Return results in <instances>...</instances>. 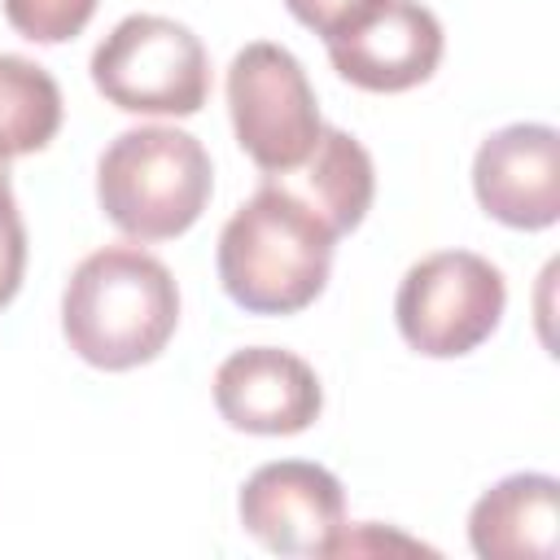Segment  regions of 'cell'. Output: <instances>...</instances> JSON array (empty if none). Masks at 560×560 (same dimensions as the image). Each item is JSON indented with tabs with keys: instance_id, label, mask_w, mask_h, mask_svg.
Returning <instances> with one entry per match:
<instances>
[{
	"instance_id": "obj_10",
	"label": "cell",
	"mask_w": 560,
	"mask_h": 560,
	"mask_svg": "<svg viewBox=\"0 0 560 560\" xmlns=\"http://www.w3.org/2000/svg\"><path fill=\"white\" fill-rule=\"evenodd\" d=\"M332 70L363 92H407L442 61V22L420 0H381L363 22L324 39Z\"/></svg>"
},
{
	"instance_id": "obj_4",
	"label": "cell",
	"mask_w": 560,
	"mask_h": 560,
	"mask_svg": "<svg viewBox=\"0 0 560 560\" xmlns=\"http://www.w3.org/2000/svg\"><path fill=\"white\" fill-rule=\"evenodd\" d=\"M92 83L127 114L188 118L210 96V57L184 22L131 13L96 44Z\"/></svg>"
},
{
	"instance_id": "obj_7",
	"label": "cell",
	"mask_w": 560,
	"mask_h": 560,
	"mask_svg": "<svg viewBox=\"0 0 560 560\" xmlns=\"http://www.w3.org/2000/svg\"><path fill=\"white\" fill-rule=\"evenodd\" d=\"M245 534L276 556H324L328 538L346 525L341 481L311 459H276L249 472L236 499Z\"/></svg>"
},
{
	"instance_id": "obj_16",
	"label": "cell",
	"mask_w": 560,
	"mask_h": 560,
	"mask_svg": "<svg viewBox=\"0 0 560 560\" xmlns=\"http://www.w3.org/2000/svg\"><path fill=\"white\" fill-rule=\"evenodd\" d=\"M376 4H381V0H284V9H289L302 26H311L315 35H324V39L350 31V26L363 22Z\"/></svg>"
},
{
	"instance_id": "obj_9",
	"label": "cell",
	"mask_w": 560,
	"mask_h": 560,
	"mask_svg": "<svg viewBox=\"0 0 560 560\" xmlns=\"http://www.w3.org/2000/svg\"><path fill=\"white\" fill-rule=\"evenodd\" d=\"M481 210L508 228L538 232L560 219V136L547 122H512L472 158Z\"/></svg>"
},
{
	"instance_id": "obj_15",
	"label": "cell",
	"mask_w": 560,
	"mask_h": 560,
	"mask_svg": "<svg viewBox=\"0 0 560 560\" xmlns=\"http://www.w3.org/2000/svg\"><path fill=\"white\" fill-rule=\"evenodd\" d=\"M22 271H26V228L9 188V158H0V306L18 298Z\"/></svg>"
},
{
	"instance_id": "obj_2",
	"label": "cell",
	"mask_w": 560,
	"mask_h": 560,
	"mask_svg": "<svg viewBox=\"0 0 560 560\" xmlns=\"http://www.w3.org/2000/svg\"><path fill=\"white\" fill-rule=\"evenodd\" d=\"M179 324V289L162 258L140 245L88 254L61 293V332L70 350L105 372L158 359Z\"/></svg>"
},
{
	"instance_id": "obj_3",
	"label": "cell",
	"mask_w": 560,
	"mask_h": 560,
	"mask_svg": "<svg viewBox=\"0 0 560 560\" xmlns=\"http://www.w3.org/2000/svg\"><path fill=\"white\" fill-rule=\"evenodd\" d=\"M214 188L210 153L179 127H131L96 162V201L131 241H171L188 232Z\"/></svg>"
},
{
	"instance_id": "obj_5",
	"label": "cell",
	"mask_w": 560,
	"mask_h": 560,
	"mask_svg": "<svg viewBox=\"0 0 560 560\" xmlns=\"http://www.w3.org/2000/svg\"><path fill=\"white\" fill-rule=\"evenodd\" d=\"M228 109H232L236 144L267 175L298 171L324 131L315 88L302 61L289 48L267 39H254L232 57Z\"/></svg>"
},
{
	"instance_id": "obj_14",
	"label": "cell",
	"mask_w": 560,
	"mask_h": 560,
	"mask_svg": "<svg viewBox=\"0 0 560 560\" xmlns=\"http://www.w3.org/2000/svg\"><path fill=\"white\" fill-rule=\"evenodd\" d=\"M96 13V0H4V18L18 35L35 44L74 39Z\"/></svg>"
},
{
	"instance_id": "obj_12",
	"label": "cell",
	"mask_w": 560,
	"mask_h": 560,
	"mask_svg": "<svg viewBox=\"0 0 560 560\" xmlns=\"http://www.w3.org/2000/svg\"><path fill=\"white\" fill-rule=\"evenodd\" d=\"M298 184L276 175L280 184H289L328 228L332 236H346L363 223V214L372 210V192H376V171H372V158L368 149L341 131V127H324L311 158L298 166Z\"/></svg>"
},
{
	"instance_id": "obj_6",
	"label": "cell",
	"mask_w": 560,
	"mask_h": 560,
	"mask_svg": "<svg viewBox=\"0 0 560 560\" xmlns=\"http://www.w3.org/2000/svg\"><path fill=\"white\" fill-rule=\"evenodd\" d=\"M503 271L472 249H438L407 267L394 315L411 350L429 359H459L477 350L503 319Z\"/></svg>"
},
{
	"instance_id": "obj_8",
	"label": "cell",
	"mask_w": 560,
	"mask_h": 560,
	"mask_svg": "<svg viewBox=\"0 0 560 560\" xmlns=\"http://www.w3.org/2000/svg\"><path fill=\"white\" fill-rule=\"evenodd\" d=\"M214 407L241 433L289 438L319 420L324 389L306 359L276 346H249L219 363Z\"/></svg>"
},
{
	"instance_id": "obj_11",
	"label": "cell",
	"mask_w": 560,
	"mask_h": 560,
	"mask_svg": "<svg viewBox=\"0 0 560 560\" xmlns=\"http://www.w3.org/2000/svg\"><path fill=\"white\" fill-rule=\"evenodd\" d=\"M556 499L547 472H512L490 486L468 516V542L481 560H551L556 556Z\"/></svg>"
},
{
	"instance_id": "obj_13",
	"label": "cell",
	"mask_w": 560,
	"mask_h": 560,
	"mask_svg": "<svg viewBox=\"0 0 560 560\" xmlns=\"http://www.w3.org/2000/svg\"><path fill=\"white\" fill-rule=\"evenodd\" d=\"M57 127H61L57 79L18 52H0V158L48 149Z\"/></svg>"
},
{
	"instance_id": "obj_1",
	"label": "cell",
	"mask_w": 560,
	"mask_h": 560,
	"mask_svg": "<svg viewBox=\"0 0 560 560\" xmlns=\"http://www.w3.org/2000/svg\"><path fill=\"white\" fill-rule=\"evenodd\" d=\"M332 245V228L267 175L219 232V280L249 315H293L324 293Z\"/></svg>"
}]
</instances>
